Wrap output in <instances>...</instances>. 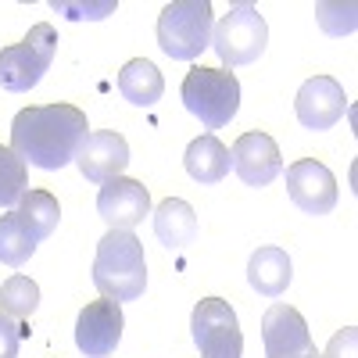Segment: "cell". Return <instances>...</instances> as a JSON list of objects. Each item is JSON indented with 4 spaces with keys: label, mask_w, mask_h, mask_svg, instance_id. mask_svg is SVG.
<instances>
[{
    "label": "cell",
    "mask_w": 358,
    "mask_h": 358,
    "mask_svg": "<svg viewBox=\"0 0 358 358\" xmlns=\"http://www.w3.org/2000/svg\"><path fill=\"white\" fill-rule=\"evenodd\" d=\"M86 115L76 104H36L22 108L11 122V151L36 169H65L76 162L86 140Z\"/></svg>",
    "instance_id": "6da1fadb"
},
{
    "label": "cell",
    "mask_w": 358,
    "mask_h": 358,
    "mask_svg": "<svg viewBox=\"0 0 358 358\" xmlns=\"http://www.w3.org/2000/svg\"><path fill=\"white\" fill-rule=\"evenodd\" d=\"M94 287L115 305L143 297L147 258H143V244L129 229H108L101 236L97 258H94Z\"/></svg>",
    "instance_id": "7a4b0ae2"
},
{
    "label": "cell",
    "mask_w": 358,
    "mask_h": 358,
    "mask_svg": "<svg viewBox=\"0 0 358 358\" xmlns=\"http://www.w3.org/2000/svg\"><path fill=\"white\" fill-rule=\"evenodd\" d=\"M212 4L208 0H172L158 15V47L172 62H194L212 47Z\"/></svg>",
    "instance_id": "3957f363"
},
{
    "label": "cell",
    "mask_w": 358,
    "mask_h": 358,
    "mask_svg": "<svg viewBox=\"0 0 358 358\" xmlns=\"http://www.w3.org/2000/svg\"><path fill=\"white\" fill-rule=\"evenodd\" d=\"M179 94H183L187 111L201 118L204 129L229 126L236 108H241V83L226 69H190Z\"/></svg>",
    "instance_id": "277c9868"
},
{
    "label": "cell",
    "mask_w": 358,
    "mask_h": 358,
    "mask_svg": "<svg viewBox=\"0 0 358 358\" xmlns=\"http://www.w3.org/2000/svg\"><path fill=\"white\" fill-rule=\"evenodd\" d=\"M265 43H268V25L255 4H233L229 15H222V22L212 29V47L226 72L258 62L265 54Z\"/></svg>",
    "instance_id": "5b68a950"
},
{
    "label": "cell",
    "mask_w": 358,
    "mask_h": 358,
    "mask_svg": "<svg viewBox=\"0 0 358 358\" xmlns=\"http://www.w3.org/2000/svg\"><path fill=\"white\" fill-rule=\"evenodd\" d=\"M54 47H57L54 25H47V22L33 25L22 43H11L0 50V86L11 90V94H29L50 69Z\"/></svg>",
    "instance_id": "8992f818"
},
{
    "label": "cell",
    "mask_w": 358,
    "mask_h": 358,
    "mask_svg": "<svg viewBox=\"0 0 358 358\" xmlns=\"http://www.w3.org/2000/svg\"><path fill=\"white\" fill-rule=\"evenodd\" d=\"M190 330H194V344L201 348V358H241L244 355L241 322H236V312L222 297L197 301L190 315Z\"/></svg>",
    "instance_id": "52a82bcc"
},
{
    "label": "cell",
    "mask_w": 358,
    "mask_h": 358,
    "mask_svg": "<svg viewBox=\"0 0 358 358\" xmlns=\"http://www.w3.org/2000/svg\"><path fill=\"white\" fill-rule=\"evenodd\" d=\"M287 194L305 215H330L337 208V179L315 158H301L287 169Z\"/></svg>",
    "instance_id": "ba28073f"
},
{
    "label": "cell",
    "mask_w": 358,
    "mask_h": 358,
    "mask_svg": "<svg viewBox=\"0 0 358 358\" xmlns=\"http://www.w3.org/2000/svg\"><path fill=\"white\" fill-rule=\"evenodd\" d=\"M122 326H126V319L115 301H108V297L90 301L76 319V348L86 358H108V355H115L118 341H122Z\"/></svg>",
    "instance_id": "9c48e42d"
},
{
    "label": "cell",
    "mask_w": 358,
    "mask_h": 358,
    "mask_svg": "<svg viewBox=\"0 0 358 358\" xmlns=\"http://www.w3.org/2000/svg\"><path fill=\"white\" fill-rule=\"evenodd\" d=\"M348 97H344V86L330 76H312L301 83L294 97V115L305 129H334L341 118H344Z\"/></svg>",
    "instance_id": "30bf717a"
},
{
    "label": "cell",
    "mask_w": 358,
    "mask_h": 358,
    "mask_svg": "<svg viewBox=\"0 0 358 358\" xmlns=\"http://www.w3.org/2000/svg\"><path fill=\"white\" fill-rule=\"evenodd\" d=\"M97 212L111 229H129L143 222V215H151V194H147L143 183L129 176H115L108 183H101L97 194Z\"/></svg>",
    "instance_id": "8fae6325"
},
{
    "label": "cell",
    "mask_w": 358,
    "mask_h": 358,
    "mask_svg": "<svg viewBox=\"0 0 358 358\" xmlns=\"http://www.w3.org/2000/svg\"><path fill=\"white\" fill-rule=\"evenodd\" d=\"M262 344H265V358H297L315 351L305 315L283 301H276L262 315Z\"/></svg>",
    "instance_id": "7c38bea8"
},
{
    "label": "cell",
    "mask_w": 358,
    "mask_h": 358,
    "mask_svg": "<svg viewBox=\"0 0 358 358\" xmlns=\"http://www.w3.org/2000/svg\"><path fill=\"white\" fill-rule=\"evenodd\" d=\"M229 169L244 179L248 187H268L283 172L280 147L268 133H244L229 147Z\"/></svg>",
    "instance_id": "4fadbf2b"
},
{
    "label": "cell",
    "mask_w": 358,
    "mask_h": 358,
    "mask_svg": "<svg viewBox=\"0 0 358 358\" xmlns=\"http://www.w3.org/2000/svg\"><path fill=\"white\" fill-rule=\"evenodd\" d=\"M79 172L90 179V183H108V179L122 176L129 165V143L122 133H111V129H97V133H86L79 155H76Z\"/></svg>",
    "instance_id": "5bb4252c"
},
{
    "label": "cell",
    "mask_w": 358,
    "mask_h": 358,
    "mask_svg": "<svg viewBox=\"0 0 358 358\" xmlns=\"http://www.w3.org/2000/svg\"><path fill=\"white\" fill-rule=\"evenodd\" d=\"M294 280V265L283 248H258L248 262V283L262 297H280Z\"/></svg>",
    "instance_id": "9a60e30c"
},
{
    "label": "cell",
    "mask_w": 358,
    "mask_h": 358,
    "mask_svg": "<svg viewBox=\"0 0 358 358\" xmlns=\"http://www.w3.org/2000/svg\"><path fill=\"white\" fill-rule=\"evenodd\" d=\"M183 165H187L194 183H222L229 176V147L215 133H204V136L190 140Z\"/></svg>",
    "instance_id": "2e32d148"
},
{
    "label": "cell",
    "mask_w": 358,
    "mask_h": 358,
    "mask_svg": "<svg viewBox=\"0 0 358 358\" xmlns=\"http://www.w3.org/2000/svg\"><path fill=\"white\" fill-rule=\"evenodd\" d=\"M155 236L179 251V248H187L197 241V215H194V208L187 201H179V197H169L155 208Z\"/></svg>",
    "instance_id": "e0dca14e"
},
{
    "label": "cell",
    "mask_w": 358,
    "mask_h": 358,
    "mask_svg": "<svg viewBox=\"0 0 358 358\" xmlns=\"http://www.w3.org/2000/svg\"><path fill=\"white\" fill-rule=\"evenodd\" d=\"M118 90H122V97L136 108H155L165 94V79L158 72L155 62H147V57H133V62L118 72Z\"/></svg>",
    "instance_id": "ac0fdd59"
},
{
    "label": "cell",
    "mask_w": 358,
    "mask_h": 358,
    "mask_svg": "<svg viewBox=\"0 0 358 358\" xmlns=\"http://www.w3.org/2000/svg\"><path fill=\"white\" fill-rule=\"evenodd\" d=\"M18 222L29 229V236L40 244L57 229V219H62V208H57V197H50L47 190H29L22 194L18 208H15Z\"/></svg>",
    "instance_id": "d6986e66"
},
{
    "label": "cell",
    "mask_w": 358,
    "mask_h": 358,
    "mask_svg": "<svg viewBox=\"0 0 358 358\" xmlns=\"http://www.w3.org/2000/svg\"><path fill=\"white\" fill-rule=\"evenodd\" d=\"M36 241L29 236V229L18 222V215H0V262L11 265V268H22L29 258L36 255Z\"/></svg>",
    "instance_id": "ffe728a7"
},
{
    "label": "cell",
    "mask_w": 358,
    "mask_h": 358,
    "mask_svg": "<svg viewBox=\"0 0 358 358\" xmlns=\"http://www.w3.org/2000/svg\"><path fill=\"white\" fill-rule=\"evenodd\" d=\"M40 308V287L29 276H11L0 287V312L11 319H29Z\"/></svg>",
    "instance_id": "44dd1931"
},
{
    "label": "cell",
    "mask_w": 358,
    "mask_h": 358,
    "mask_svg": "<svg viewBox=\"0 0 358 358\" xmlns=\"http://www.w3.org/2000/svg\"><path fill=\"white\" fill-rule=\"evenodd\" d=\"M25 176H29V165L11 151V147L0 143V208L22 201V194H25Z\"/></svg>",
    "instance_id": "7402d4cb"
},
{
    "label": "cell",
    "mask_w": 358,
    "mask_h": 358,
    "mask_svg": "<svg viewBox=\"0 0 358 358\" xmlns=\"http://www.w3.org/2000/svg\"><path fill=\"white\" fill-rule=\"evenodd\" d=\"M50 11L72 22H101L118 11V0H50Z\"/></svg>",
    "instance_id": "603a6c76"
},
{
    "label": "cell",
    "mask_w": 358,
    "mask_h": 358,
    "mask_svg": "<svg viewBox=\"0 0 358 358\" xmlns=\"http://www.w3.org/2000/svg\"><path fill=\"white\" fill-rule=\"evenodd\" d=\"M315 18L322 25V33H330V36H344V33H355V25H358V8L344 4V0H337V4H315Z\"/></svg>",
    "instance_id": "cb8c5ba5"
},
{
    "label": "cell",
    "mask_w": 358,
    "mask_h": 358,
    "mask_svg": "<svg viewBox=\"0 0 358 358\" xmlns=\"http://www.w3.org/2000/svg\"><path fill=\"white\" fill-rule=\"evenodd\" d=\"M322 358H358V330L355 326H344V330L330 341Z\"/></svg>",
    "instance_id": "d4e9b609"
},
{
    "label": "cell",
    "mask_w": 358,
    "mask_h": 358,
    "mask_svg": "<svg viewBox=\"0 0 358 358\" xmlns=\"http://www.w3.org/2000/svg\"><path fill=\"white\" fill-rule=\"evenodd\" d=\"M0 358H18V322L0 312Z\"/></svg>",
    "instance_id": "484cf974"
},
{
    "label": "cell",
    "mask_w": 358,
    "mask_h": 358,
    "mask_svg": "<svg viewBox=\"0 0 358 358\" xmlns=\"http://www.w3.org/2000/svg\"><path fill=\"white\" fill-rule=\"evenodd\" d=\"M297 358H319V355H315V351H308V355H297Z\"/></svg>",
    "instance_id": "4316f807"
}]
</instances>
